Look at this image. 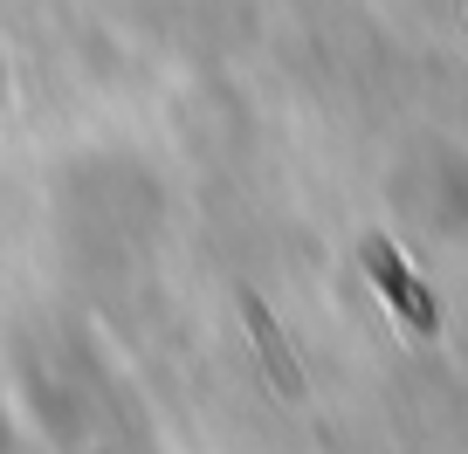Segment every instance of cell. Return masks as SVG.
<instances>
[{"mask_svg": "<svg viewBox=\"0 0 468 454\" xmlns=\"http://www.w3.org/2000/svg\"><path fill=\"white\" fill-rule=\"evenodd\" d=\"M358 262H366V276H372V290L393 303V317L407 323L413 337H434L441 331V310H434V290H427L420 276L407 269V255L393 248L386 235H366L358 241Z\"/></svg>", "mask_w": 468, "mask_h": 454, "instance_id": "cell-1", "label": "cell"}, {"mask_svg": "<svg viewBox=\"0 0 468 454\" xmlns=\"http://www.w3.org/2000/svg\"><path fill=\"white\" fill-rule=\"evenodd\" d=\"M241 317H249V337H255V352H262V365H269V379H276V393L282 399H296L303 393V372H296V358H290V344H282V331H276V317H269V303L262 296H241Z\"/></svg>", "mask_w": 468, "mask_h": 454, "instance_id": "cell-2", "label": "cell"}]
</instances>
